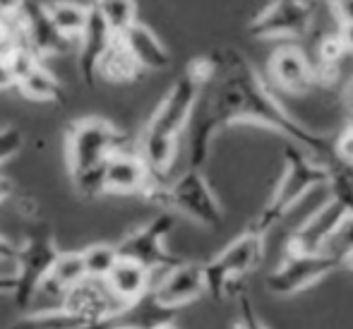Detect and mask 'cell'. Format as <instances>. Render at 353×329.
I'll return each mask as SVG.
<instances>
[{"instance_id": "obj_8", "label": "cell", "mask_w": 353, "mask_h": 329, "mask_svg": "<svg viewBox=\"0 0 353 329\" xmlns=\"http://www.w3.org/2000/svg\"><path fill=\"white\" fill-rule=\"evenodd\" d=\"M173 226H176V217H173L171 209L157 214L152 221L130 231L123 241L116 243L118 255L125 257V260H135L144 264L154 274H161L166 269L176 267V264L183 262V257L173 255L166 248V238L171 236Z\"/></svg>"}, {"instance_id": "obj_15", "label": "cell", "mask_w": 353, "mask_h": 329, "mask_svg": "<svg viewBox=\"0 0 353 329\" xmlns=\"http://www.w3.org/2000/svg\"><path fill=\"white\" fill-rule=\"evenodd\" d=\"M157 183L152 168L140 152L118 149L106 161V192L113 195H144Z\"/></svg>"}, {"instance_id": "obj_4", "label": "cell", "mask_w": 353, "mask_h": 329, "mask_svg": "<svg viewBox=\"0 0 353 329\" xmlns=\"http://www.w3.org/2000/svg\"><path fill=\"white\" fill-rule=\"evenodd\" d=\"M144 197L171 209L173 214H183L205 228H219L223 221V204L212 190L202 168L188 166L173 181H157L144 192Z\"/></svg>"}, {"instance_id": "obj_17", "label": "cell", "mask_w": 353, "mask_h": 329, "mask_svg": "<svg viewBox=\"0 0 353 329\" xmlns=\"http://www.w3.org/2000/svg\"><path fill=\"white\" fill-rule=\"evenodd\" d=\"M118 34L106 24V19L99 14V10L92 3V17L84 29V34L77 41V68L79 77L87 87H94L99 77V66H101L103 56L108 53L111 43L116 41Z\"/></svg>"}, {"instance_id": "obj_35", "label": "cell", "mask_w": 353, "mask_h": 329, "mask_svg": "<svg viewBox=\"0 0 353 329\" xmlns=\"http://www.w3.org/2000/svg\"><path fill=\"white\" fill-rule=\"evenodd\" d=\"M344 267H346V269H353V248L344 255Z\"/></svg>"}, {"instance_id": "obj_33", "label": "cell", "mask_w": 353, "mask_h": 329, "mask_svg": "<svg viewBox=\"0 0 353 329\" xmlns=\"http://www.w3.org/2000/svg\"><path fill=\"white\" fill-rule=\"evenodd\" d=\"M344 103H346V108H349V116H353V77L344 87Z\"/></svg>"}, {"instance_id": "obj_36", "label": "cell", "mask_w": 353, "mask_h": 329, "mask_svg": "<svg viewBox=\"0 0 353 329\" xmlns=\"http://www.w3.org/2000/svg\"><path fill=\"white\" fill-rule=\"evenodd\" d=\"M157 329H176V327H173V322H171V325H161V327H157Z\"/></svg>"}, {"instance_id": "obj_6", "label": "cell", "mask_w": 353, "mask_h": 329, "mask_svg": "<svg viewBox=\"0 0 353 329\" xmlns=\"http://www.w3.org/2000/svg\"><path fill=\"white\" fill-rule=\"evenodd\" d=\"M125 142L128 134L118 130L106 118L87 116L70 123L65 134V154L70 176L103 166L113 152L125 147Z\"/></svg>"}, {"instance_id": "obj_32", "label": "cell", "mask_w": 353, "mask_h": 329, "mask_svg": "<svg viewBox=\"0 0 353 329\" xmlns=\"http://www.w3.org/2000/svg\"><path fill=\"white\" fill-rule=\"evenodd\" d=\"M339 37H341V41H344V46H346V51L353 53V24H339Z\"/></svg>"}, {"instance_id": "obj_10", "label": "cell", "mask_w": 353, "mask_h": 329, "mask_svg": "<svg viewBox=\"0 0 353 329\" xmlns=\"http://www.w3.org/2000/svg\"><path fill=\"white\" fill-rule=\"evenodd\" d=\"M315 12V0H272L248 22V32L260 41H293L310 32Z\"/></svg>"}, {"instance_id": "obj_21", "label": "cell", "mask_w": 353, "mask_h": 329, "mask_svg": "<svg viewBox=\"0 0 353 329\" xmlns=\"http://www.w3.org/2000/svg\"><path fill=\"white\" fill-rule=\"evenodd\" d=\"M142 74H144V70L137 66V61L130 56V51H128L125 43L121 41V37H116V41L111 43L108 53L103 56L101 66H99V77L111 84H128V82L140 79Z\"/></svg>"}, {"instance_id": "obj_2", "label": "cell", "mask_w": 353, "mask_h": 329, "mask_svg": "<svg viewBox=\"0 0 353 329\" xmlns=\"http://www.w3.org/2000/svg\"><path fill=\"white\" fill-rule=\"evenodd\" d=\"M214 72L216 70H214L210 53L192 58L181 72V77L168 87L157 111L144 126L137 152L142 154L157 181H168V173H171L178 154V139L190 128L202 92L214 79Z\"/></svg>"}, {"instance_id": "obj_38", "label": "cell", "mask_w": 353, "mask_h": 329, "mask_svg": "<svg viewBox=\"0 0 353 329\" xmlns=\"http://www.w3.org/2000/svg\"><path fill=\"white\" fill-rule=\"evenodd\" d=\"M89 3H94V0H89Z\"/></svg>"}, {"instance_id": "obj_31", "label": "cell", "mask_w": 353, "mask_h": 329, "mask_svg": "<svg viewBox=\"0 0 353 329\" xmlns=\"http://www.w3.org/2000/svg\"><path fill=\"white\" fill-rule=\"evenodd\" d=\"M17 288V277L12 272H0V296H12Z\"/></svg>"}, {"instance_id": "obj_7", "label": "cell", "mask_w": 353, "mask_h": 329, "mask_svg": "<svg viewBox=\"0 0 353 329\" xmlns=\"http://www.w3.org/2000/svg\"><path fill=\"white\" fill-rule=\"evenodd\" d=\"M344 267V257L332 250H298L288 248L283 260L267 277V291L279 298L296 296Z\"/></svg>"}, {"instance_id": "obj_22", "label": "cell", "mask_w": 353, "mask_h": 329, "mask_svg": "<svg viewBox=\"0 0 353 329\" xmlns=\"http://www.w3.org/2000/svg\"><path fill=\"white\" fill-rule=\"evenodd\" d=\"M46 8L63 37L77 43L84 29H87L89 17H92V3L84 5L77 3V0H53V3H46Z\"/></svg>"}, {"instance_id": "obj_23", "label": "cell", "mask_w": 353, "mask_h": 329, "mask_svg": "<svg viewBox=\"0 0 353 329\" xmlns=\"http://www.w3.org/2000/svg\"><path fill=\"white\" fill-rule=\"evenodd\" d=\"M87 322H89L87 317L74 315V312L61 306L56 310H43V312L19 317L8 329H84Z\"/></svg>"}, {"instance_id": "obj_30", "label": "cell", "mask_w": 353, "mask_h": 329, "mask_svg": "<svg viewBox=\"0 0 353 329\" xmlns=\"http://www.w3.org/2000/svg\"><path fill=\"white\" fill-rule=\"evenodd\" d=\"M17 252H19V246H14L10 238H5L3 233H0V262L14 264V260H17Z\"/></svg>"}, {"instance_id": "obj_9", "label": "cell", "mask_w": 353, "mask_h": 329, "mask_svg": "<svg viewBox=\"0 0 353 329\" xmlns=\"http://www.w3.org/2000/svg\"><path fill=\"white\" fill-rule=\"evenodd\" d=\"M58 248L53 243V236L46 228H39L27 236V241L19 246L17 260H14V277H17V288L12 298L19 310H27L37 298L43 279L51 274L53 264L58 257Z\"/></svg>"}, {"instance_id": "obj_37", "label": "cell", "mask_w": 353, "mask_h": 329, "mask_svg": "<svg viewBox=\"0 0 353 329\" xmlns=\"http://www.w3.org/2000/svg\"><path fill=\"white\" fill-rule=\"evenodd\" d=\"M346 126H349L351 130H353V116H349V121H346Z\"/></svg>"}, {"instance_id": "obj_19", "label": "cell", "mask_w": 353, "mask_h": 329, "mask_svg": "<svg viewBox=\"0 0 353 329\" xmlns=\"http://www.w3.org/2000/svg\"><path fill=\"white\" fill-rule=\"evenodd\" d=\"M121 41L125 43V48L130 51V56L137 61L144 72H159L171 66V51L161 41L157 32L152 27L142 22H135L130 29H125L123 34H118Z\"/></svg>"}, {"instance_id": "obj_5", "label": "cell", "mask_w": 353, "mask_h": 329, "mask_svg": "<svg viewBox=\"0 0 353 329\" xmlns=\"http://www.w3.org/2000/svg\"><path fill=\"white\" fill-rule=\"evenodd\" d=\"M265 241L267 236L245 228L221 252H216L210 262H205L207 293L214 301H223V298L241 293L238 286L243 283V279L252 269L260 267L262 257H265Z\"/></svg>"}, {"instance_id": "obj_3", "label": "cell", "mask_w": 353, "mask_h": 329, "mask_svg": "<svg viewBox=\"0 0 353 329\" xmlns=\"http://www.w3.org/2000/svg\"><path fill=\"white\" fill-rule=\"evenodd\" d=\"M332 163L334 161L312 157L298 144H288L283 149V171L274 190L265 202V207L252 217V221L245 228L260 233V236H270L307 192L330 183Z\"/></svg>"}, {"instance_id": "obj_11", "label": "cell", "mask_w": 353, "mask_h": 329, "mask_svg": "<svg viewBox=\"0 0 353 329\" xmlns=\"http://www.w3.org/2000/svg\"><path fill=\"white\" fill-rule=\"evenodd\" d=\"M19 24V32H22L24 48H29L32 53H37L41 61L58 56H68L72 53V48L77 43H72L70 39H65L61 34V29L56 27V22L48 14L46 3H39V0H24L22 8L14 12Z\"/></svg>"}, {"instance_id": "obj_13", "label": "cell", "mask_w": 353, "mask_h": 329, "mask_svg": "<svg viewBox=\"0 0 353 329\" xmlns=\"http://www.w3.org/2000/svg\"><path fill=\"white\" fill-rule=\"evenodd\" d=\"M176 308L163 306L154 291H147L137 301L125 303L116 312L99 320H89L84 329H157L176 320Z\"/></svg>"}, {"instance_id": "obj_27", "label": "cell", "mask_w": 353, "mask_h": 329, "mask_svg": "<svg viewBox=\"0 0 353 329\" xmlns=\"http://www.w3.org/2000/svg\"><path fill=\"white\" fill-rule=\"evenodd\" d=\"M24 144V134L17 128L8 126V128H0V166H3L8 159H12L14 154L22 149Z\"/></svg>"}, {"instance_id": "obj_28", "label": "cell", "mask_w": 353, "mask_h": 329, "mask_svg": "<svg viewBox=\"0 0 353 329\" xmlns=\"http://www.w3.org/2000/svg\"><path fill=\"white\" fill-rule=\"evenodd\" d=\"M238 329H270L257 317L255 306L245 293H238Z\"/></svg>"}, {"instance_id": "obj_1", "label": "cell", "mask_w": 353, "mask_h": 329, "mask_svg": "<svg viewBox=\"0 0 353 329\" xmlns=\"http://www.w3.org/2000/svg\"><path fill=\"white\" fill-rule=\"evenodd\" d=\"M214 79L207 84L210 97L197 103L188 137V166L202 168L212 154V142L221 130L233 126H255L279 132L312 157L334 161V139L315 132L279 101L272 84L262 77L255 63L241 48L223 46L210 51Z\"/></svg>"}, {"instance_id": "obj_20", "label": "cell", "mask_w": 353, "mask_h": 329, "mask_svg": "<svg viewBox=\"0 0 353 329\" xmlns=\"http://www.w3.org/2000/svg\"><path fill=\"white\" fill-rule=\"evenodd\" d=\"M106 283L123 303H130V301L142 298L147 291H152L154 272L140 262L121 257V260L116 262V267L111 269V274L106 277Z\"/></svg>"}, {"instance_id": "obj_14", "label": "cell", "mask_w": 353, "mask_h": 329, "mask_svg": "<svg viewBox=\"0 0 353 329\" xmlns=\"http://www.w3.org/2000/svg\"><path fill=\"white\" fill-rule=\"evenodd\" d=\"M152 291L168 308L181 310L188 303H195L202 293H207L205 264L183 260L176 267L166 269L161 274H154Z\"/></svg>"}, {"instance_id": "obj_29", "label": "cell", "mask_w": 353, "mask_h": 329, "mask_svg": "<svg viewBox=\"0 0 353 329\" xmlns=\"http://www.w3.org/2000/svg\"><path fill=\"white\" fill-rule=\"evenodd\" d=\"M330 8L339 24H353V0H330Z\"/></svg>"}, {"instance_id": "obj_24", "label": "cell", "mask_w": 353, "mask_h": 329, "mask_svg": "<svg viewBox=\"0 0 353 329\" xmlns=\"http://www.w3.org/2000/svg\"><path fill=\"white\" fill-rule=\"evenodd\" d=\"M94 8L99 10L106 24L116 34H123L130 29L137 19V0H94Z\"/></svg>"}, {"instance_id": "obj_26", "label": "cell", "mask_w": 353, "mask_h": 329, "mask_svg": "<svg viewBox=\"0 0 353 329\" xmlns=\"http://www.w3.org/2000/svg\"><path fill=\"white\" fill-rule=\"evenodd\" d=\"M84 264H87V274L94 279H106L116 262L121 260L118 255V246H108V243H94V246L84 248Z\"/></svg>"}, {"instance_id": "obj_18", "label": "cell", "mask_w": 353, "mask_h": 329, "mask_svg": "<svg viewBox=\"0 0 353 329\" xmlns=\"http://www.w3.org/2000/svg\"><path fill=\"white\" fill-rule=\"evenodd\" d=\"M123 306L125 303L111 291L106 279H94V277H87L79 283H74L70 291L65 293V301H63V308H68L74 315L87 317V320L106 317Z\"/></svg>"}, {"instance_id": "obj_25", "label": "cell", "mask_w": 353, "mask_h": 329, "mask_svg": "<svg viewBox=\"0 0 353 329\" xmlns=\"http://www.w3.org/2000/svg\"><path fill=\"white\" fill-rule=\"evenodd\" d=\"M48 277L58 283L61 288L70 291L74 283H79L82 279H87V264H84L82 250H70V252H58L56 264H53Z\"/></svg>"}, {"instance_id": "obj_12", "label": "cell", "mask_w": 353, "mask_h": 329, "mask_svg": "<svg viewBox=\"0 0 353 329\" xmlns=\"http://www.w3.org/2000/svg\"><path fill=\"white\" fill-rule=\"evenodd\" d=\"M10 70L14 77V89L32 101L65 103L68 94L63 82L46 68V61L32 53L29 48H19L17 56L10 61Z\"/></svg>"}, {"instance_id": "obj_16", "label": "cell", "mask_w": 353, "mask_h": 329, "mask_svg": "<svg viewBox=\"0 0 353 329\" xmlns=\"http://www.w3.org/2000/svg\"><path fill=\"white\" fill-rule=\"evenodd\" d=\"M267 70H270L272 82L288 94H307L315 87V66L307 58V53L293 43L276 48Z\"/></svg>"}, {"instance_id": "obj_34", "label": "cell", "mask_w": 353, "mask_h": 329, "mask_svg": "<svg viewBox=\"0 0 353 329\" xmlns=\"http://www.w3.org/2000/svg\"><path fill=\"white\" fill-rule=\"evenodd\" d=\"M10 195H12V183H10L8 178L0 176V202H5Z\"/></svg>"}]
</instances>
